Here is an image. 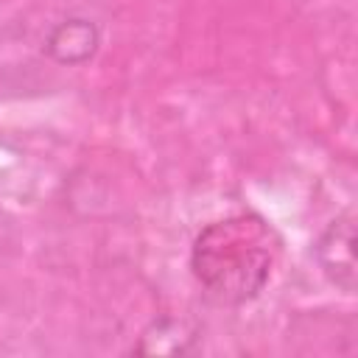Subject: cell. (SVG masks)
<instances>
[{"mask_svg": "<svg viewBox=\"0 0 358 358\" xmlns=\"http://www.w3.org/2000/svg\"><path fill=\"white\" fill-rule=\"evenodd\" d=\"M101 48V25L92 17L70 14L50 25L45 34L42 50L53 64L62 67H81L87 64Z\"/></svg>", "mask_w": 358, "mask_h": 358, "instance_id": "cell-3", "label": "cell"}, {"mask_svg": "<svg viewBox=\"0 0 358 358\" xmlns=\"http://www.w3.org/2000/svg\"><path fill=\"white\" fill-rule=\"evenodd\" d=\"M190 268L199 285L224 305L255 299L274 268L271 229L257 215H229L207 224L190 249Z\"/></svg>", "mask_w": 358, "mask_h": 358, "instance_id": "cell-1", "label": "cell"}, {"mask_svg": "<svg viewBox=\"0 0 358 358\" xmlns=\"http://www.w3.org/2000/svg\"><path fill=\"white\" fill-rule=\"evenodd\" d=\"M313 260L324 280L344 294L358 288V260H355V215H336L313 241Z\"/></svg>", "mask_w": 358, "mask_h": 358, "instance_id": "cell-2", "label": "cell"}, {"mask_svg": "<svg viewBox=\"0 0 358 358\" xmlns=\"http://www.w3.org/2000/svg\"><path fill=\"white\" fill-rule=\"evenodd\" d=\"M196 327H190L182 319L162 316L154 319L131 347L134 355H185L196 344Z\"/></svg>", "mask_w": 358, "mask_h": 358, "instance_id": "cell-4", "label": "cell"}]
</instances>
